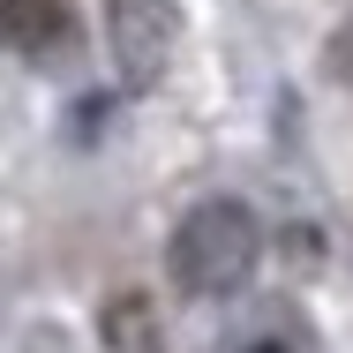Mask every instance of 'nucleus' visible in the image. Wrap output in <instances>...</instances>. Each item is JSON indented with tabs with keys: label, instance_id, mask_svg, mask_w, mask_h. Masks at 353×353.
<instances>
[{
	"label": "nucleus",
	"instance_id": "obj_1",
	"mask_svg": "<svg viewBox=\"0 0 353 353\" xmlns=\"http://www.w3.org/2000/svg\"><path fill=\"white\" fill-rule=\"evenodd\" d=\"M256 256H263V233H256L248 203L211 196V203H196V211L181 218V233H173V285L196 293V301L241 293L248 271H256Z\"/></svg>",
	"mask_w": 353,
	"mask_h": 353
},
{
	"label": "nucleus",
	"instance_id": "obj_2",
	"mask_svg": "<svg viewBox=\"0 0 353 353\" xmlns=\"http://www.w3.org/2000/svg\"><path fill=\"white\" fill-rule=\"evenodd\" d=\"M105 23H113L121 75H128L136 90L158 83V75H165V53H173V8H165V0H113Z\"/></svg>",
	"mask_w": 353,
	"mask_h": 353
},
{
	"label": "nucleus",
	"instance_id": "obj_3",
	"mask_svg": "<svg viewBox=\"0 0 353 353\" xmlns=\"http://www.w3.org/2000/svg\"><path fill=\"white\" fill-rule=\"evenodd\" d=\"M83 23H75L68 0H0V46L23 53V61H61Z\"/></svg>",
	"mask_w": 353,
	"mask_h": 353
},
{
	"label": "nucleus",
	"instance_id": "obj_4",
	"mask_svg": "<svg viewBox=\"0 0 353 353\" xmlns=\"http://www.w3.org/2000/svg\"><path fill=\"white\" fill-rule=\"evenodd\" d=\"M331 68H339V75H346V83H353V15H346V30L331 38Z\"/></svg>",
	"mask_w": 353,
	"mask_h": 353
},
{
	"label": "nucleus",
	"instance_id": "obj_5",
	"mask_svg": "<svg viewBox=\"0 0 353 353\" xmlns=\"http://www.w3.org/2000/svg\"><path fill=\"white\" fill-rule=\"evenodd\" d=\"M248 353H279V346H248Z\"/></svg>",
	"mask_w": 353,
	"mask_h": 353
}]
</instances>
